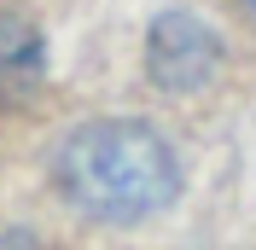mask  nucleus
Returning a JSON list of instances; mask_svg holds the SVG:
<instances>
[{
	"label": "nucleus",
	"mask_w": 256,
	"mask_h": 250,
	"mask_svg": "<svg viewBox=\"0 0 256 250\" xmlns=\"http://www.w3.org/2000/svg\"><path fill=\"white\" fill-rule=\"evenodd\" d=\"M58 186L94 221H146L180 192V163L158 128L105 116L76 128L58 152Z\"/></svg>",
	"instance_id": "nucleus-1"
},
{
	"label": "nucleus",
	"mask_w": 256,
	"mask_h": 250,
	"mask_svg": "<svg viewBox=\"0 0 256 250\" xmlns=\"http://www.w3.org/2000/svg\"><path fill=\"white\" fill-rule=\"evenodd\" d=\"M146 70L163 94H198L216 70H222V41L204 18L169 12L152 24V41H146Z\"/></svg>",
	"instance_id": "nucleus-2"
},
{
	"label": "nucleus",
	"mask_w": 256,
	"mask_h": 250,
	"mask_svg": "<svg viewBox=\"0 0 256 250\" xmlns=\"http://www.w3.org/2000/svg\"><path fill=\"white\" fill-rule=\"evenodd\" d=\"M47 82V41L24 12L0 6V110L24 105Z\"/></svg>",
	"instance_id": "nucleus-3"
},
{
	"label": "nucleus",
	"mask_w": 256,
	"mask_h": 250,
	"mask_svg": "<svg viewBox=\"0 0 256 250\" xmlns=\"http://www.w3.org/2000/svg\"><path fill=\"white\" fill-rule=\"evenodd\" d=\"M0 250H41V244H35V233H18L12 227V233H0Z\"/></svg>",
	"instance_id": "nucleus-4"
},
{
	"label": "nucleus",
	"mask_w": 256,
	"mask_h": 250,
	"mask_svg": "<svg viewBox=\"0 0 256 250\" xmlns=\"http://www.w3.org/2000/svg\"><path fill=\"white\" fill-rule=\"evenodd\" d=\"M250 12H256V0H250Z\"/></svg>",
	"instance_id": "nucleus-5"
}]
</instances>
